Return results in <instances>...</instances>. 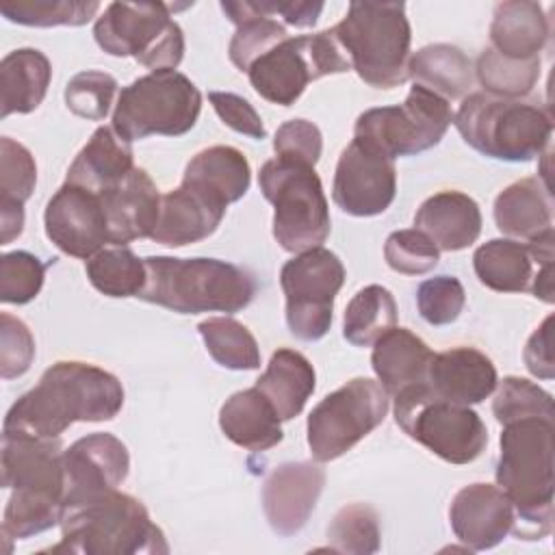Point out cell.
<instances>
[{"label":"cell","instance_id":"obj_41","mask_svg":"<svg viewBox=\"0 0 555 555\" xmlns=\"http://www.w3.org/2000/svg\"><path fill=\"white\" fill-rule=\"evenodd\" d=\"M330 548L336 553L369 555L379 548V518L371 505L343 507L327 527Z\"/></svg>","mask_w":555,"mask_h":555},{"label":"cell","instance_id":"obj_25","mask_svg":"<svg viewBox=\"0 0 555 555\" xmlns=\"http://www.w3.org/2000/svg\"><path fill=\"white\" fill-rule=\"evenodd\" d=\"M132 169L134 160L130 143L124 141L113 126H100L69 165L65 182L102 197L119 186Z\"/></svg>","mask_w":555,"mask_h":555},{"label":"cell","instance_id":"obj_28","mask_svg":"<svg viewBox=\"0 0 555 555\" xmlns=\"http://www.w3.org/2000/svg\"><path fill=\"white\" fill-rule=\"evenodd\" d=\"M280 421L271 401L256 386L234 392L219 410V427L225 438L247 451H267L282 442Z\"/></svg>","mask_w":555,"mask_h":555},{"label":"cell","instance_id":"obj_15","mask_svg":"<svg viewBox=\"0 0 555 555\" xmlns=\"http://www.w3.org/2000/svg\"><path fill=\"white\" fill-rule=\"evenodd\" d=\"M345 282L340 258L312 247L299 251L280 271V284L286 297V323L299 340H319L332 325L334 297Z\"/></svg>","mask_w":555,"mask_h":555},{"label":"cell","instance_id":"obj_37","mask_svg":"<svg viewBox=\"0 0 555 555\" xmlns=\"http://www.w3.org/2000/svg\"><path fill=\"white\" fill-rule=\"evenodd\" d=\"M95 291L106 297H139L145 286V262L126 245H108L85 264Z\"/></svg>","mask_w":555,"mask_h":555},{"label":"cell","instance_id":"obj_4","mask_svg":"<svg viewBox=\"0 0 555 555\" xmlns=\"http://www.w3.org/2000/svg\"><path fill=\"white\" fill-rule=\"evenodd\" d=\"M145 286L139 299L180 314L238 312L258 291L249 271L217 258L147 256Z\"/></svg>","mask_w":555,"mask_h":555},{"label":"cell","instance_id":"obj_43","mask_svg":"<svg viewBox=\"0 0 555 555\" xmlns=\"http://www.w3.org/2000/svg\"><path fill=\"white\" fill-rule=\"evenodd\" d=\"M494 418L505 425L518 418L544 416L553 418V397L525 377H503L492 401Z\"/></svg>","mask_w":555,"mask_h":555},{"label":"cell","instance_id":"obj_52","mask_svg":"<svg viewBox=\"0 0 555 555\" xmlns=\"http://www.w3.org/2000/svg\"><path fill=\"white\" fill-rule=\"evenodd\" d=\"M258 7L262 9V13L271 17L280 15L286 24L297 28L314 26L323 11V2H306V0H260Z\"/></svg>","mask_w":555,"mask_h":555},{"label":"cell","instance_id":"obj_2","mask_svg":"<svg viewBox=\"0 0 555 555\" xmlns=\"http://www.w3.org/2000/svg\"><path fill=\"white\" fill-rule=\"evenodd\" d=\"M553 418L529 416L503 425L496 486L514 505L512 533L542 540L553 527Z\"/></svg>","mask_w":555,"mask_h":555},{"label":"cell","instance_id":"obj_49","mask_svg":"<svg viewBox=\"0 0 555 555\" xmlns=\"http://www.w3.org/2000/svg\"><path fill=\"white\" fill-rule=\"evenodd\" d=\"M275 156L297 160L314 167L321 158L323 137L321 130L308 119H288L284 121L273 137Z\"/></svg>","mask_w":555,"mask_h":555},{"label":"cell","instance_id":"obj_46","mask_svg":"<svg viewBox=\"0 0 555 555\" xmlns=\"http://www.w3.org/2000/svg\"><path fill=\"white\" fill-rule=\"evenodd\" d=\"M384 258L388 267L403 275H423L440 260V249L421 230H397L386 238Z\"/></svg>","mask_w":555,"mask_h":555},{"label":"cell","instance_id":"obj_31","mask_svg":"<svg viewBox=\"0 0 555 555\" xmlns=\"http://www.w3.org/2000/svg\"><path fill=\"white\" fill-rule=\"evenodd\" d=\"M52 78V65L41 50L20 48L0 63V117L35 111Z\"/></svg>","mask_w":555,"mask_h":555},{"label":"cell","instance_id":"obj_13","mask_svg":"<svg viewBox=\"0 0 555 555\" xmlns=\"http://www.w3.org/2000/svg\"><path fill=\"white\" fill-rule=\"evenodd\" d=\"M390 395L379 382L353 377L323 397L308 414V447L317 462H330L347 453L369 436L388 414Z\"/></svg>","mask_w":555,"mask_h":555},{"label":"cell","instance_id":"obj_23","mask_svg":"<svg viewBox=\"0 0 555 555\" xmlns=\"http://www.w3.org/2000/svg\"><path fill=\"white\" fill-rule=\"evenodd\" d=\"M225 206L212 202L189 184H180L160 199V215L152 241L167 247H182L208 238L221 223Z\"/></svg>","mask_w":555,"mask_h":555},{"label":"cell","instance_id":"obj_18","mask_svg":"<svg viewBox=\"0 0 555 555\" xmlns=\"http://www.w3.org/2000/svg\"><path fill=\"white\" fill-rule=\"evenodd\" d=\"M46 236L67 256L89 260L108 243V219L100 195L65 182L43 212Z\"/></svg>","mask_w":555,"mask_h":555},{"label":"cell","instance_id":"obj_5","mask_svg":"<svg viewBox=\"0 0 555 555\" xmlns=\"http://www.w3.org/2000/svg\"><path fill=\"white\" fill-rule=\"evenodd\" d=\"M61 542L52 553L74 555H154L167 553L163 531L152 522L145 505L119 490L93 501L65 507Z\"/></svg>","mask_w":555,"mask_h":555},{"label":"cell","instance_id":"obj_24","mask_svg":"<svg viewBox=\"0 0 555 555\" xmlns=\"http://www.w3.org/2000/svg\"><path fill=\"white\" fill-rule=\"evenodd\" d=\"M414 225L427 234L438 249L460 251L477 241L481 232V210L466 193L440 191L418 206Z\"/></svg>","mask_w":555,"mask_h":555},{"label":"cell","instance_id":"obj_36","mask_svg":"<svg viewBox=\"0 0 555 555\" xmlns=\"http://www.w3.org/2000/svg\"><path fill=\"white\" fill-rule=\"evenodd\" d=\"M397 325V304L388 288L369 284L360 288L345 308L343 336L356 347H371Z\"/></svg>","mask_w":555,"mask_h":555},{"label":"cell","instance_id":"obj_42","mask_svg":"<svg viewBox=\"0 0 555 555\" xmlns=\"http://www.w3.org/2000/svg\"><path fill=\"white\" fill-rule=\"evenodd\" d=\"M37 184L33 154L11 137L0 139V208H24Z\"/></svg>","mask_w":555,"mask_h":555},{"label":"cell","instance_id":"obj_50","mask_svg":"<svg viewBox=\"0 0 555 555\" xmlns=\"http://www.w3.org/2000/svg\"><path fill=\"white\" fill-rule=\"evenodd\" d=\"M208 100L219 115V119L230 126L232 130L247 134L251 139H264L267 128L258 115V111L241 95L230 91H210Z\"/></svg>","mask_w":555,"mask_h":555},{"label":"cell","instance_id":"obj_17","mask_svg":"<svg viewBox=\"0 0 555 555\" xmlns=\"http://www.w3.org/2000/svg\"><path fill=\"white\" fill-rule=\"evenodd\" d=\"M63 468L65 509L117 490L128 475L130 455L119 438L106 431H95L78 438L69 449L63 451Z\"/></svg>","mask_w":555,"mask_h":555},{"label":"cell","instance_id":"obj_8","mask_svg":"<svg viewBox=\"0 0 555 555\" xmlns=\"http://www.w3.org/2000/svg\"><path fill=\"white\" fill-rule=\"evenodd\" d=\"M258 182L273 204V236L282 249L299 254L325 243L332 221L314 167L275 156L260 167Z\"/></svg>","mask_w":555,"mask_h":555},{"label":"cell","instance_id":"obj_26","mask_svg":"<svg viewBox=\"0 0 555 555\" xmlns=\"http://www.w3.org/2000/svg\"><path fill=\"white\" fill-rule=\"evenodd\" d=\"M249 180V163L243 152L232 145H212L197 152L186 163L182 176V184H189L225 208L247 193Z\"/></svg>","mask_w":555,"mask_h":555},{"label":"cell","instance_id":"obj_33","mask_svg":"<svg viewBox=\"0 0 555 555\" xmlns=\"http://www.w3.org/2000/svg\"><path fill=\"white\" fill-rule=\"evenodd\" d=\"M408 78L449 102L468 93L475 74L470 59L457 46L431 43L408 59Z\"/></svg>","mask_w":555,"mask_h":555},{"label":"cell","instance_id":"obj_45","mask_svg":"<svg viewBox=\"0 0 555 555\" xmlns=\"http://www.w3.org/2000/svg\"><path fill=\"white\" fill-rule=\"evenodd\" d=\"M46 278V264L30 251H9L0 258V301L28 304L33 301Z\"/></svg>","mask_w":555,"mask_h":555},{"label":"cell","instance_id":"obj_39","mask_svg":"<svg viewBox=\"0 0 555 555\" xmlns=\"http://www.w3.org/2000/svg\"><path fill=\"white\" fill-rule=\"evenodd\" d=\"M475 76L486 89L483 93L496 98L518 100L527 95L540 78V56L507 59L492 48H486L475 65Z\"/></svg>","mask_w":555,"mask_h":555},{"label":"cell","instance_id":"obj_1","mask_svg":"<svg viewBox=\"0 0 555 555\" xmlns=\"http://www.w3.org/2000/svg\"><path fill=\"white\" fill-rule=\"evenodd\" d=\"M124 405L121 382L93 364L63 360L43 371L39 384L7 412L2 436L59 438L78 421H111Z\"/></svg>","mask_w":555,"mask_h":555},{"label":"cell","instance_id":"obj_35","mask_svg":"<svg viewBox=\"0 0 555 555\" xmlns=\"http://www.w3.org/2000/svg\"><path fill=\"white\" fill-rule=\"evenodd\" d=\"M531 256L527 245L512 238H492L473 254L479 282L499 293H522L531 282Z\"/></svg>","mask_w":555,"mask_h":555},{"label":"cell","instance_id":"obj_30","mask_svg":"<svg viewBox=\"0 0 555 555\" xmlns=\"http://www.w3.org/2000/svg\"><path fill=\"white\" fill-rule=\"evenodd\" d=\"M548 39V17L540 2L509 0L494 9L490 24L492 50L507 59L540 56Z\"/></svg>","mask_w":555,"mask_h":555},{"label":"cell","instance_id":"obj_34","mask_svg":"<svg viewBox=\"0 0 555 555\" xmlns=\"http://www.w3.org/2000/svg\"><path fill=\"white\" fill-rule=\"evenodd\" d=\"M221 9L230 17V22L236 24V33L228 46V54L241 72H247L254 61H258L264 52L288 39L286 28L271 15L262 13L258 2L254 0H228L221 2Z\"/></svg>","mask_w":555,"mask_h":555},{"label":"cell","instance_id":"obj_19","mask_svg":"<svg viewBox=\"0 0 555 555\" xmlns=\"http://www.w3.org/2000/svg\"><path fill=\"white\" fill-rule=\"evenodd\" d=\"M325 486V470L314 462H286L271 470L262 486V507L280 535L297 533L310 518Z\"/></svg>","mask_w":555,"mask_h":555},{"label":"cell","instance_id":"obj_20","mask_svg":"<svg viewBox=\"0 0 555 555\" xmlns=\"http://www.w3.org/2000/svg\"><path fill=\"white\" fill-rule=\"evenodd\" d=\"M449 520L455 538L466 548L486 551L512 531L514 505L499 486L470 483L453 496Z\"/></svg>","mask_w":555,"mask_h":555},{"label":"cell","instance_id":"obj_21","mask_svg":"<svg viewBox=\"0 0 555 555\" xmlns=\"http://www.w3.org/2000/svg\"><path fill=\"white\" fill-rule=\"evenodd\" d=\"M160 199L154 180L141 167H134L128 178L102 195L108 219V243L128 245L130 241L152 236L160 215Z\"/></svg>","mask_w":555,"mask_h":555},{"label":"cell","instance_id":"obj_10","mask_svg":"<svg viewBox=\"0 0 555 555\" xmlns=\"http://www.w3.org/2000/svg\"><path fill=\"white\" fill-rule=\"evenodd\" d=\"M395 421L412 440L451 464L477 460L488 444V429L479 414L438 397L427 382L395 395Z\"/></svg>","mask_w":555,"mask_h":555},{"label":"cell","instance_id":"obj_48","mask_svg":"<svg viewBox=\"0 0 555 555\" xmlns=\"http://www.w3.org/2000/svg\"><path fill=\"white\" fill-rule=\"evenodd\" d=\"M35 358V338L24 321L2 312L0 314V375L13 379L24 375Z\"/></svg>","mask_w":555,"mask_h":555},{"label":"cell","instance_id":"obj_16","mask_svg":"<svg viewBox=\"0 0 555 555\" xmlns=\"http://www.w3.org/2000/svg\"><path fill=\"white\" fill-rule=\"evenodd\" d=\"M397 195L395 160L373 145L353 137L340 152L332 197L334 204L353 217L382 215Z\"/></svg>","mask_w":555,"mask_h":555},{"label":"cell","instance_id":"obj_47","mask_svg":"<svg viewBox=\"0 0 555 555\" xmlns=\"http://www.w3.org/2000/svg\"><path fill=\"white\" fill-rule=\"evenodd\" d=\"M466 293L457 278L436 275L425 280L416 291V306L429 325H449L464 310Z\"/></svg>","mask_w":555,"mask_h":555},{"label":"cell","instance_id":"obj_22","mask_svg":"<svg viewBox=\"0 0 555 555\" xmlns=\"http://www.w3.org/2000/svg\"><path fill=\"white\" fill-rule=\"evenodd\" d=\"M496 384L492 360L475 347H453L434 353L427 369V386L438 397L460 405L481 403Z\"/></svg>","mask_w":555,"mask_h":555},{"label":"cell","instance_id":"obj_38","mask_svg":"<svg viewBox=\"0 0 555 555\" xmlns=\"http://www.w3.org/2000/svg\"><path fill=\"white\" fill-rule=\"evenodd\" d=\"M197 332L212 360L232 371H254L260 366V349L254 334L232 317H210Z\"/></svg>","mask_w":555,"mask_h":555},{"label":"cell","instance_id":"obj_51","mask_svg":"<svg viewBox=\"0 0 555 555\" xmlns=\"http://www.w3.org/2000/svg\"><path fill=\"white\" fill-rule=\"evenodd\" d=\"M553 317H546L542 325L529 336L522 358L525 366L531 375L540 379H553L555 377V360H553Z\"/></svg>","mask_w":555,"mask_h":555},{"label":"cell","instance_id":"obj_44","mask_svg":"<svg viewBox=\"0 0 555 555\" xmlns=\"http://www.w3.org/2000/svg\"><path fill=\"white\" fill-rule=\"evenodd\" d=\"M117 93V80L98 69H85L69 78L65 87V104L67 108L91 121H100L108 115L113 98Z\"/></svg>","mask_w":555,"mask_h":555},{"label":"cell","instance_id":"obj_29","mask_svg":"<svg viewBox=\"0 0 555 555\" xmlns=\"http://www.w3.org/2000/svg\"><path fill=\"white\" fill-rule=\"evenodd\" d=\"M492 212L503 234L529 241L553 228L551 186L540 178L516 180L496 195Z\"/></svg>","mask_w":555,"mask_h":555},{"label":"cell","instance_id":"obj_11","mask_svg":"<svg viewBox=\"0 0 555 555\" xmlns=\"http://www.w3.org/2000/svg\"><path fill=\"white\" fill-rule=\"evenodd\" d=\"M171 9L165 2H111L93 26L95 43L111 56H134L152 72L176 69L184 35Z\"/></svg>","mask_w":555,"mask_h":555},{"label":"cell","instance_id":"obj_6","mask_svg":"<svg viewBox=\"0 0 555 555\" xmlns=\"http://www.w3.org/2000/svg\"><path fill=\"white\" fill-rule=\"evenodd\" d=\"M332 33L369 87L392 89L408 80L412 30L403 2H351Z\"/></svg>","mask_w":555,"mask_h":555},{"label":"cell","instance_id":"obj_3","mask_svg":"<svg viewBox=\"0 0 555 555\" xmlns=\"http://www.w3.org/2000/svg\"><path fill=\"white\" fill-rule=\"evenodd\" d=\"M2 488L11 490L2 535L24 540L61 522L65 468L59 438L2 436Z\"/></svg>","mask_w":555,"mask_h":555},{"label":"cell","instance_id":"obj_53","mask_svg":"<svg viewBox=\"0 0 555 555\" xmlns=\"http://www.w3.org/2000/svg\"><path fill=\"white\" fill-rule=\"evenodd\" d=\"M531 293L546 304H553V264H542L535 278H531Z\"/></svg>","mask_w":555,"mask_h":555},{"label":"cell","instance_id":"obj_12","mask_svg":"<svg viewBox=\"0 0 555 555\" xmlns=\"http://www.w3.org/2000/svg\"><path fill=\"white\" fill-rule=\"evenodd\" d=\"M347 69H351V65L330 28L317 35L284 39L254 61L247 76L260 98L271 104L291 106L308 82Z\"/></svg>","mask_w":555,"mask_h":555},{"label":"cell","instance_id":"obj_14","mask_svg":"<svg viewBox=\"0 0 555 555\" xmlns=\"http://www.w3.org/2000/svg\"><path fill=\"white\" fill-rule=\"evenodd\" d=\"M451 121L449 102L414 85L403 104L364 111L356 119L353 137L395 160L438 145Z\"/></svg>","mask_w":555,"mask_h":555},{"label":"cell","instance_id":"obj_27","mask_svg":"<svg viewBox=\"0 0 555 555\" xmlns=\"http://www.w3.org/2000/svg\"><path fill=\"white\" fill-rule=\"evenodd\" d=\"M434 353L408 327H392L373 343L371 366L388 395H397L408 386L427 382V369Z\"/></svg>","mask_w":555,"mask_h":555},{"label":"cell","instance_id":"obj_7","mask_svg":"<svg viewBox=\"0 0 555 555\" xmlns=\"http://www.w3.org/2000/svg\"><path fill=\"white\" fill-rule=\"evenodd\" d=\"M453 124L473 150L509 163L540 156L553 134V117L538 102L496 98L483 91L462 100Z\"/></svg>","mask_w":555,"mask_h":555},{"label":"cell","instance_id":"obj_32","mask_svg":"<svg viewBox=\"0 0 555 555\" xmlns=\"http://www.w3.org/2000/svg\"><path fill=\"white\" fill-rule=\"evenodd\" d=\"M314 369L310 360L295 349H278L256 388L271 401L282 421L295 418L314 392Z\"/></svg>","mask_w":555,"mask_h":555},{"label":"cell","instance_id":"obj_40","mask_svg":"<svg viewBox=\"0 0 555 555\" xmlns=\"http://www.w3.org/2000/svg\"><path fill=\"white\" fill-rule=\"evenodd\" d=\"M100 11L95 0H22L4 2L0 13L24 26H82Z\"/></svg>","mask_w":555,"mask_h":555},{"label":"cell","instance_id":"obj_9","mask_svg":"<svg viewBox=\"0 0 555 555\" xmlns=\"http://www.w3.org/2000/svg\"><path fill=\"white\" fill-rule=\"evenodd\" d=\"M202 111L199 89L176 69L150 72L121 89L113 130L128 143L150 134L180 137L189 132Z\"/></svg>","mask_w":555,"mask_h":555}]
</instances>
